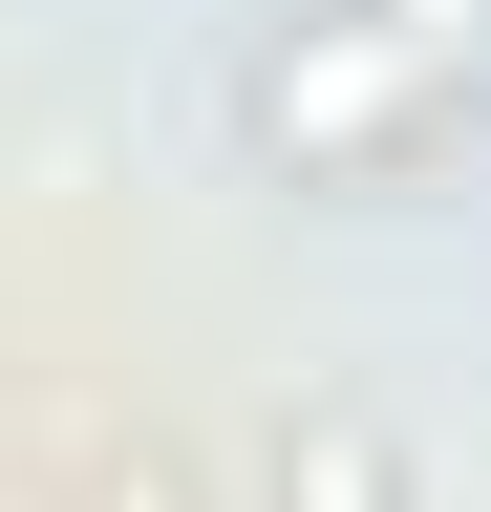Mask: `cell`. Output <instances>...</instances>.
I'll return each instance as SVG.
<instances>
[{
    "mask_svg": "<svg viewBox=\"0 0 491 512\" xmlns=\"http://www.w3.org/2000/svg\"><path fill=\"white\" fill-rule=\"evenodd\" d=\"M449 22H470V0H406V22H385V43H449Z\"/></svg>",
    "mask_w": 491,
    "mask_h": 512,
    "instance_id": "1",
    "label": "cell"
}]
</instances>
